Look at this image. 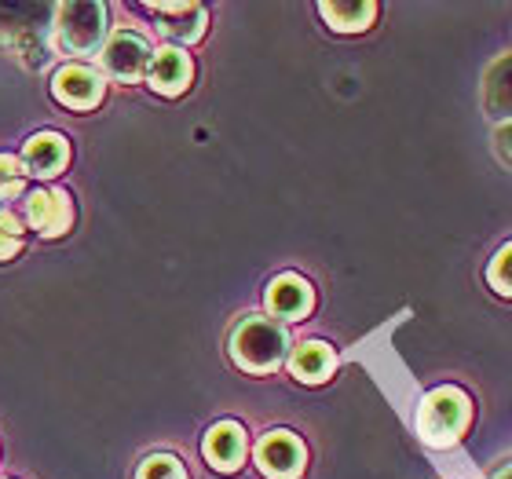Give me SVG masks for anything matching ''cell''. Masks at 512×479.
<instances>
[{"mask_svg":"<svg viewBox=\"0 0 512 479\" xmlns=\"http://www.w3.org/2000/svg\"><path fill=\"white\" fill-rule=\"evenodd\" d=\"M487 278H491V286L498 289V293L512 297V242L505 245V249H498V256L491 260V271H487Z\"/></svg>","mask_w":512,"mask_h":479,"instance_id":"obj_18","label":"cell"},{"mask_svg":"<svg viewBox=\"0 0 512 479\" xmlns=\"http://www.w3.org/2000/svg\"><path fill=\"white\" fill-rule=\"evenodd\" d=\"M483 103H487V110H491L494 118L512 121V52L487 70V81H483Z\"/></svg>","mask_w":512,"mask_h":479,"instance_id":"obj_14","label":"cell"},{"mask_svg":"<svg viewBox=\"0 0 512 479\" xmlns=\"http://www.w3.org/2000/svg\"><path fill=\"white\" fill-rule=\"evenodd\" d=\"M150 55H154V52H150V44L143 41L139 33L118 30L107 44H103L99 63H103V70H107L114 81H125V85H132V81H139V77H143V70L150 66Z\"/></svg>","mask_w":512,"mask_h":479,"instance_id":"obj_3","label":"cell"},{"mask_svg":"<svg viewBox=\"0 0 512 479\" xmlns=\"http://www.w3.org/2000/svg\"><path fill=\"white\" fill-rule=\"evenodd\" d=\"M139 479H187V472H183V465L172 454H154V458L143 461Z\"/></svg>","mask_w":512,"mask_h":479,"instance_id":"obj_17","label":"cell"},{"mask_svg":"<svg viewBox=\"0 0 512 479\" xmlns=\"http://www.w3.org/2000/svg\"><path fill=\"white\" fill-rule=\"evenodd\" d=\"M26 220H30L33 231L55 238L63 235L70 220H74V205L63 191H33L26 198Z\"/></svg>","mask_w":512,"mask_h":479,"instance_id":"obj_6","label":"cell"},{"mask_svg":"<svg viewBox=\"0 0 512 479\" xmlns=\"http://www.w3.org/2000/svg\"><path fill=\"white\" fill-rule=\"evenodd\" d=\"M286 348H289L286 326L275 319H246L235 330V337H231V355L249 373L275 370L278 362L286 359Z\"/></svg>","mask_w":512,"mask_h":479,"instance_id":"obj_1","label":"cell"},{"mask_svg":"<svg viewBox=\"0 0 512 479\" xmlns=\"http://www.w3.org/2000/svg\"><path fill=\"white\" fill-rule=\"evenodd\" d=\"M311 286L304 282L300 275H282L271 282V289H267V308L275 311L278 319H304L311 311Z\"/></svg>","mask_w":512,"mask_h":479,"instance_id":"obj_11","label":"cell"},{"mask_svg":"<svg viewBox=\"0 0 512 479\" xmlns=\"http://www.w3.org/2000/svg\"><path fill=\"white\" fill-rule=\"evenodd\" d=\"M469 425V395L458 392V388H439L421 403V414H417V428L421 436L432 443V447H447L465 432Z\"/></svg>","mask_w":512,"mask_h":479,"instance_id":"obj_2","label":"cell"},{"mask_svg":"<svg viewBox=\"0 0 512 479\" xmlns=\"http://www.w3.org/2000/svg\"><path fill=\"white\" fill-rule=\"evenodd\" d=\"M66 161H70V147H66V139L59 132H37V136L26 143V169L30 176L37 180H52L59 172L66 169Z\"/></svg>","mask_w":512,"mask_h":479,"instance_id":"obj_10","label":"cell"},{"mask_svg":"<svg viewBox=\"0 0 512 479\" xmlns=\"http://www.w3.org/2000/svg\"><path fill=\"white\" fill-rule=\"evenodd\" d=\"M107 26V8L103 4H63L59 8V37L70 52H92Z\"/></svg>","mask_w":512,"mask_h":479,"instance_id":"obj_4","label":"cell"},{"mask_svg":"<svg viewBox=\"0 0 512 479\" xmlns=\"http://www.w3.org/2000/svg\"><path fill=\"white\" fill-rule=\"evenodd\" d=\"M333 366H337V355H333L330 344H322V341H308V344H300L297 352H293V359H289V370L297 373L300 381H326L333 373Z\"/></svg>","mask_w":512,"mask_h":479,"instance_id":"obj_13","label":"cell"},{"mask_svg":"<svg viewBox=\"0 0 512 479\" xmlns=\"http://www.w3.org/2000/svg\"><path fill=\"white\" fill-rule=\"evenodd\" d=\"M147 81L161 96H180L183 88L191 85V59L180 48H161V52L150 55Z\"/></svg>","mask_w":512,"mask_h":479,"instance_id":"obj_8","label":"cell"},{"mask_svg":"<svg viewBox=\"0 0 512 479\" xmlns=\"http://www.w3.org/2000/svg\"><path fill=\"white\" fill-rule=\"evenodd\" d=\"M498 479H512V465H509V469H505V472H502V476H498Z\"/></svg>","mask_w":512,"mask_h":479,"instance_id":"obj_21","label":"cell"},{"mask_svg":"<svg viewBox=\"0 0 512 479\" xmlns=\"http://www.w3.org/2000/svg\"><path fill=\"white\" fill-rule=\"evenodd\" d=\"M205 458L213 461L220 472H235L246 458V432L235 421H220V425L205 436Z\"/></svg>","mask_w":512,"mask_h":479,"instance_id":"obj_12","label":"cell"},{"mask_svg":"<svg viewBox=\"0 0 512 479\" xmlns=\"http://www.w3.org/2000/svg\"><path fill=\"white\" fill-rule=\"evenodd\" d=\"M22 187H26V165L11 154H0V202L19 198Z\"/></svg>","mask_w":512,"mask_h":479,"instance_id":"obj_16","label":"cell"},{"mask_svg":"<svg viewBox=\"0 0 512 479\" xmlns=\"http://www.w3.org/2000/svg\"><path fill=\"white\" fill-rule=\"evenodd\" d=\"M256 465L271 479H297L304 469V443L289 432H271L256 447Z\"/></svg>","mask_w":512,"mask_h":479,"instance_id":"obj_5","label":"cell"},{"mask_svg":"<svg viewBox=\"0 0 512 479\" xmlns=\"http://www.w3.org/2000/svg\"><path fill=\"white\" fill-rule=\"evenodd\" d=\"M52 92H55V99H63L66 107L88 110L103 99V81H99V74L88 70V66H63L52 81Z\"/></svg>","mask_w":512,"mask_h":479,"instance_id":"obj_7","label":"cell"},{"mask_svg":"<svg viewBox=\"0 0 512 479\" xmlns=\"http://www.w3.org/2000/svg\"><path fill=\"white\" fill-rule=\"evenodd\" d=\"M154 15L161 19L158 30L169 37V41H198L205 33V11L202 4H183V0H176V4H147Z\"/></svg>","mask_w":512,"mask_h":479,"instance_id":"obj_9","label":"cell"},{"mask_svg":"<svg viewBox=\"0 0 512 479\" xmlns=\"http://www.w3.org/2000/svg\"><path fill=\"white\" fill-rule=\"evenodd\" d=\"M494 143H498V150H502V158L512 161V121H505V125L494 132Z\"/></svg>","mask_w":512,"mask_h":479,"instance_id":"obj_20","label":"cell"},{"mask_svg":"<svg viewBox=\"0 0 512 479\" xmlns=\"http://www.w3.org/2000/svg\"><path fill=\"white\" fill-rule=\"evenodd\" d=\"M19 249H22V224L11 213H0V260H11Z\"/></svg>","mask_w":512,"mask_h":479,"instance_id":"obj_19","label":"cell"},{"mask_svg":"<svg viewBox=\"0 0 512 479\" xmlns=\"http://www.w3.org/2000/svg\"><path fill=\"white\" fill-rule=\"evenodd\" d=\"M319 11L326 15V22H330L333 30L355 33L370 26V19L377 15V4H370V0H363V4H337V0H330V4H322Z\"/></svg>","mask_w":512,"mask_h":479,"instance_id":"obj_15","label":"cell"}]
</instances>
